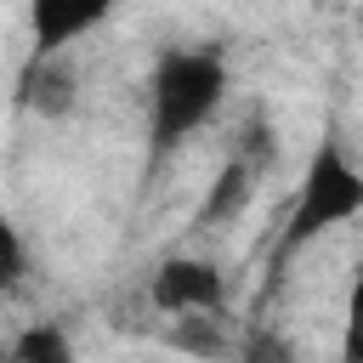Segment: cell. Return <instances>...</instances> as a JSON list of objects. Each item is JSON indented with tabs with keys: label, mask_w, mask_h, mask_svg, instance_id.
I'll list each match as a JSON object with an SVG mask.
<instances>
[{
	"label": "cell",
	"mask_w": 363,
	"mask_h": 363,
	"mask_svg": "<svg viewBox=\"0 0 363 363\" xmlns=\"http://www.w3.org/2000/svg\"><path fill=\"white\" fill-rule=\"evenodd\" d=\"M233 91V68L210 45H164L147 74V153L170 159L187 136H199Z\"/></svg>",
	"instance_id": "obj_1"
},
{
	"label": "cell",
	"mask_w": 363,
	"mask_h": 363,
	"mask_svg": "<svg viewBox=\"0 0 363 363\" xmlns=\"http://www.w3.org/2000/svg\"><path fill=\"white\" fill-rule=\"evenodd\" d=\"M363 216V164L346 153L340 136H323L301 170V187L289 199V216H284V238H278V255H295L306 244H318L323 233L346 227Z\"/></svg>",
	"instance_id": "obj_2"
},
{
	"label": "cell",
	"mask_w": 363,
	"mask_h": 363,
	"mask_svg": "<svg viewBox=\"0 0 363 363\" xmlns=\"http://www.w3.org/2000/svg\"><path fill=\"white\" fill-rule=\"evenodd\" d=\"M147 306L159 318H210L227 312V272L210 255H164L147 272Z\"/></svg>",
	"instance_id": "obj_3"
},
{
	"label": "cell",
	"mask_w": 363,
	"mask_h": 363,
	"mask_svg": "<svg viewBox=\"0 0 363 363\" xmlns=\"http://www.w3.org/2000/svg\"><path fill=\"white\" fill-rule=\"evenodd\" d=\"M108 23V0H34L28 6V40L34 57H68L85 34Z\"/></svg>",
	"instance_id": "obj_4"
},
{
	"label": "cell",
	"mask_w": 363,
	"mask_h": 363,
	"mask_svg": "<svg viewBox=\"0 0 363 363\" xmlns=\"http://www.w3.org/2000/svg\"><path fill=\"white\" fill-rule=\"evenodd\" d=\"M17 102L45 125L68 119L79 108V68L68 57H28V68L17 74Z\"/></svg>",
	"instance_id": "obj_5"
},
{
	"label": "cell",
	"mask_w": 363,
	"mask_h": 363,
	"mask_svg": "<svg viewBox=\"0 0 363 363\" xmlns=\"http://www.w3.org/2000/svg\"><path fill=\"white\" fill-rule=\"evenodd\" d=\"M255 187H261V176L233 153L216 176H210V187H204V199H199V227H233V221H244V210L255 204Z\"/></svg>",
	"instance_id": "obj_6"
},
{
	"label": "cell",
	"mask_w": 363,
	"mask_h": 363,
	"mask_svg": "<svg viewBox=\"0 0 363 363\" xmlns=\"http://www.w3.org/2000/svg\"><path fill=\"white\" fill-rule=\"evenodd\" d=\"M164 340H170L176 352L199 357V363H227V357H233V335H227V318H221V312H210V318H176V323L164 329Z\"/></svg>",
	"instance_id": "obj_7"
},
{
	"label": "cell",
	"mask_w": 363,
	"mask_h": 363,
	"mask_svg": "<svg viewBox=\"0 0 363 363\" xmlns=\"http://www.w3.org/2000/svg\"><path fill=\"white\" fill-rule=\"evenodd\" d=\"M0 363H79L74 340L62 323H28L11 335V346L0 352Z\"/></svg>",
	"instance_id": "obj_8"
},
{
	"label": "cell",
	"mask_w": 363,
	"mask_h": 363,
	"mask_svg": "<svg viewBox=\"0 0 363 363\" xmlns=\"http://www.w3.org/2000/svg\"><path fill=\"white\" fill-rule=\"evenodd\" d=\"M340 363H363V267L352 272L340 306Z\"/></svg>",
	"instance_id": "obj_9"
},
{
	"label": "cell",
	"mask_w": 363,
	"mask_h": 363,
	"mask_svg": "<svg viewBox=\"0 0 363 363\" xmlns=\"http://www.w3.org/2000/svg\"><path fill=\"white\" fill-rule=\"evenodd\" d=\"M23 272H28V250L11 227V216H0V284L11 289V284H23Z\"/></svg>",
	"instance_id": "obj_10"
},
{
	"label": "cell",
	"mask_w": 363,
	"mask_h": 363,
	"mask_svg": "<svg viewBox=\"0 0 363 363\" xmlns=\"http://www.w3.org/2000/svg\"><path fill=\"white\" fill-rule=\"evenodd\" d=\"M0 295H6V284H0Z\"/></svg>",
	"instance_id": "obj_11"
}]
</instances>
